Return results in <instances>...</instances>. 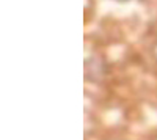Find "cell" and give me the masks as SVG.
Here are the masks:
<instances>
[{
    "mask_svg": "<svg viewBox=\"0 0 157 140\" xmlns=\"http://www.w3.org/2000/svg\"><path fill=\"white\" fill-rule=\"evenodd\" d=\"M116 2H127V0H116Z\"/></svg>",
    "mask_w": 157,
    "mask_h": 140,
    "instance_id": "1",
    "label": "cell"
}]
</instances>
